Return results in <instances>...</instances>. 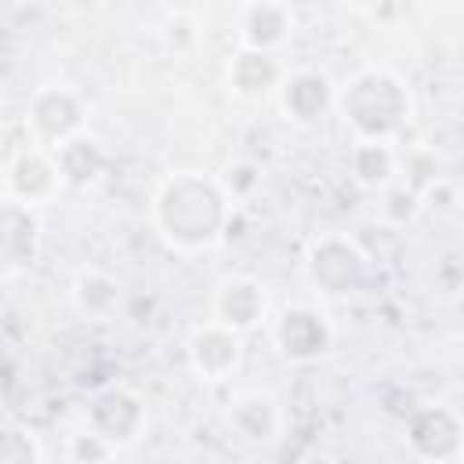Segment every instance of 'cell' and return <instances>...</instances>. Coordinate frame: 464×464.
<instances>
[{
  "instance_id": "6da1fadb",
  "label": "cell",
  "mask_w": 464,
  "mask_h": 464,
  "mask_svg": "<svg viewBox=\"0 0 464 464\" xmlns=\"http://www.w3.org/2000/svg\"><path fill=\"white\" fill-rule=\"evenodd\" d=\"M232 218V196L199 170H170L152 196V225L174 250H210Z\"/></svg>"
},
{
  "instance_id": "7a4b0ae2",
  "label": "cell",
  "mask_w": 464,
  "mask_h": 464,
  "mask_svg": "<svg viewBox=\"0 0 464 464\" xmlns=\"http://www.w3.org/2000/svg\"><path fill=\"white\" fill-rule=\"evenodd\" d=\"M337 112L355 130V141H388L410 123L413 94L388 65H362L337 87Z\"/></svg>"
},
{
  "instance_id": "3957f363",
  "label": "cell",
  "mask_w": 464,
  "mask_h": 464,
  "mask_svg": "<svg viewBox=\"0 0 464 464\" xmlns=\"http://www.w3.org/2000/svg\"><path fill=\"white\" fill-rule=\"evenodd\" d=\"M83 116H87V102L76 87L69 83H44L33 91L29 105H25V130L29 141H36L40 149H62L65 141H72L76 134H83Z\"/></svg>"
},
{
  "instance_id": "277c9868",
  "label": "cell",
  "mask_w": 464,
  "mask_h": 464,
  "mask_svg": "<svg viewBox=\"0 0 464 464\" xmlns=\"http://www.w3.org/2000/svg\"><path fill=\"white\" fill-rule=\"evenodd\" d=\"M62 188H65V178H62L58 160H54L51 149L29 145V149H18V152L7 156V163H4V196H7V203L33 210V207L51 203Z\"/></svg>"
},
{
  "instance_id": "5b68a950",
  "label": "cell",
  "mask_w": 464,
  "mask_h": 464,
  "mask_svg": "<svg viewBox=\"0 0 464 464\" xmlns=\"http://www.w3.org/2000/svg\"><path fill=\"white\" fill-rule=\"evenodd\" d=\"M304 276L319 294H330V297L352 294L366 276V254L344 236H334V232L319 236L308 246Z\"/></svg>"
},
{
  "instance_id": "8992f818",
  "label": "cell",
  "mask_w": 464,
  "mask_h": 464,
  "mask_svg": "<svg viewBox=\"0 0 464 464\" xmlns=\"http://www.w3.org/2000/svg\"><path fill=\"white\" fill-rule=\"evenodd\" d=\"M243 362V334L221 326L218 319H207L188 337V366L203 384L228 381Z\"/></svg>"
},
{
  "instance_id": "52a82bcc",
  "label": "cell",
  "mask_w": 464,
  "mask_h": 464,
  "mask_svg": "<svg viewBox=\"0 0 464 464\" xmlns=\"http://www.w3.org/2000/svg\"><path fill=\"white\" fill-rule=\"evenodd\" d=\"M272 341H276V348L286 359L308 362V359H319L330 348L334 330H330V319L319 308H312V304H290L272 323Z\"/></svg>"
},
{
  "instance_id": "ba28073f",
  "label": "cell",
  "mask_w": 464,
  "mask_h": 464,
  "mask_svg": "<svg viewBox=\"0 0 464 464\" xmlns=\"http://www.w3.org/2000/svg\"><path fill=\"white\" fill-rule=\"evenodd\" d=\"M87 428L98 431L112 450H116V446H130V442L141 435V428H145V406H141V399H138L134 392H127V388H109V392H102V395L91 402V410H87Z\"/></svg>"
},
{
  "instance_id": "9c48e42d",
  "label": "cell",
  "mask_w": 464,
  "mask_h": 464,
  "mask_svg": "<svg viewBox=\"0 0 464 464\" xmlns=\"http://www.w3.org/2000/svg\"><path fill=\"white\" fill-rule=\"evenodd\" d=\"M279 105L294 123H315L337 109V87L323 69H294L279 87Z\"/></svg>"
},
{
  "instance_id": "30bf717a",
  "label": "cell",
  "mask_w": 464,
  "mask_h": 464,
  "mask_svg": "<svg viewBox=\"0 0 464 464\" xmlns=\"http://www.w3.org/2000/svg\"><path fill=\"white\" fill-rule=\"evenodd\" d=\"M286 72H290V69H283L279 54L239 47V51L228 58V65H225V83H228V91H232L236 98L257 102V98L279 94Z\"/></svg>"
},
{
  "instance_id": "8fae6325",
  "label": "cell",
  "mask_w": 464,
  "mask_h": 464,
  "mask_svg": "<svg viewBox=\"0 0 464 464\" xmlns=\"http://www.w3.org/2000/svg\"><path fill=\"white\" fill-rule=\"evenodd\" d=\"M268 315V294L250 276H225L214 290V319L236 334L254 330Z\"/></svg>"
},
{
  "instance_id": "7c38bea8",
  "label": "cell",
  "mask_w": 464,
  "mask_h": 464,
  "mask_svg": "<svg viewBox=\"0 0 464 464\" xmlns=\"http://www.w3.org/2000/svg\"><path fill=\"white\" fill-rule=\"evenodd\" d=\"M236 25H239V44L250 51H268L276 54L290 33H294V11L286 4H243L236 11Z\"/></svg>"
},
{
  "instance_id": "4fadbf2b",
  "label": "cell",
  "mask_w": 464,
  "mask_h": 464,
  "mask_svg": "<svg viewBox=\"0 0 464 464\" xmlns=\"http://www.w3.org/2000/svg\"><path fill=\"white\" fill-rule=\"evenodd\" d=\"M410 442L424 460L450 464L464 450V420L453 410H424L410 424Z\"/></svg>"
},
{
  "instance_id": "5bb4252c",
  "label": "cell",
  "mask_w": 464,
  "mask_h": 464,
  "mask_svg": "<svg viewBox=\"0 0 464 464\" xmlns=\"http://www.w3.org/2000/svg\"><path fill=\"white\" fill-rule=\"evenodd\" d=\"M279 424H283V413H279V402L268 395V392H243L232 399V410H228V428L236 431V439L243 442H272L279 435Z\"/></svg>"
},
{
  "instance_id": "9a60e30c",
  "label": "cell",
  "mask_w": 464,
  "mask_h": 464,
  "mask_svg": "<svg viewBox=\"0 0 464 464\" xmlns=\"http://www.w3.org/2000/svg\"><path fill=\"white\" fill-rule=\"evenodd\" d=\"M54 160H58V170H62L65 185L83 188V185H94L102 178V170L109 163V152L94 134L83 130L72 141H65L62 149H54Z\"/></svg>"
},
{
  "instance_id": "2e32d148",
  "label": "cell",
  "mask_w": 464,
  "mask_h": 464,
  "mask_svg": "<svg viewBox=\"0 0 464 464\" xmlns=\"http://www.w3.org/2000/svg\"><path fill=\"white\" fill-rule=\"evenodd\" d=\"M72 304L87 319H112L120 312V283L102 268H80L72 279Z\"/></svg>"
},
{
  "instance_id": "e0dca14e",
  "label": "cell",
  "mask_w": 464,
  "mask_h": 464,
  "mask_svg": "<svg viewBox=\"0 0 464 464\" xmlns=\"http://www.w3.org/2000/svg\"><path fill=\"white\" fill-rule=\"evenodd\" d=\"M348 163H352L355 181L366 188H388L399 170V156L388 141H355Z\"/></svg>"
},
{
  "instance_id": "ac0fdd59",
  "label": "cell",
  "mask_w": 464,
  "mask_h": 464,
  "mask_svg": "<svg viewBox=\"0 0 464 464\" xmlns=\"http://www.w3.org/2000/svg\"><path fill=\"white\" fill-rule=\"evenodd\" d=\"M109 457H112V446L91 428L69 439V460L72 464H105Z\"/></svg>"
},
{
  "instance_id": "d6986e66",
  "label": "cell",
  "mask_w": 464,
  "mask_h": 464,
  "mask_svg": "<svg viewBox=\"0 0 464 464\" xmlns=\"http://www.w3.org/2000/svg\"><path fill=\"white\" fill-rule=\"evenodd\" d=\"M36 460H40V446H36L33 431L11 424L4 435V464H36Z\"/></svg>"
}]
</instances>
